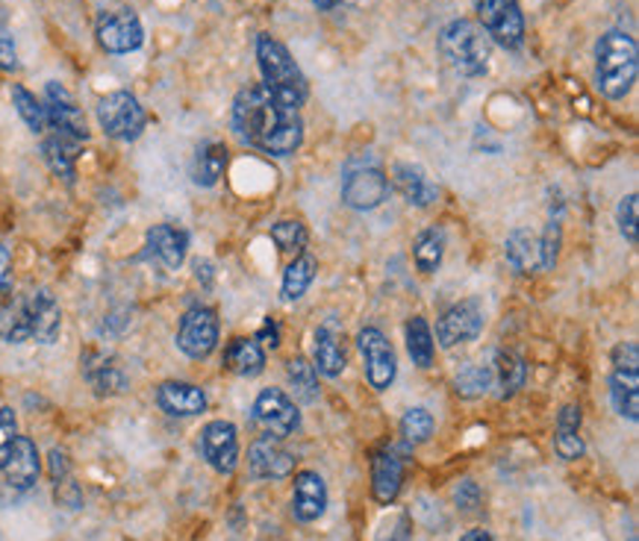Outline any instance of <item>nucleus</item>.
I'll use <instances>...</instances> for the list:
<instances>
[{
	"label": "nucleus",
	"mask_w": 639,
	"mask_h": 541,
	"mask_svg": "<svg viewBox=\"0 0 639 541\" xmlns=\"http://www.w3.org/2000/svg\"><path fill=\"white\" fill-rule=\"evenodd\" d=\"M392 186L401 191V198H404L410 207L427 209L436 204V198H440L436 183L427 177V171H424L422 165H415V163L392 165Z\"/></svg>",
	"instance_id": "22"
},
{
	"label": "nucleus",
	"mask_w": 639,
	"mask_h": 541,
	"mask_svg": "<svg viewBox=\"0 0 639 541\" xmlns=\"http://www.w3.org/2000/svg\"><path fill=\"white\" fill-rule=\"evenodd\" d=\"M357 347L363 353L365 377H369L372 388L387 392V388L395 383L398 374L395 351H392V344H389L387 335H383L378 326H363L360 335H357Z\"/></svg>",
	"instance_id": "12"
},
{
	"label": "nucleus",
	"mask_w": 639,
	"mask_h": 541,
	"mask_svg": "<svg viewBox=\"0 0 639 541\" xmlns=\"http://www.w3.org/2000/svg\"><path fill=\"white\" fill-rule=\"evenodd\" d=\"M316 271H319V262H316V257H310V253H298V257L289 262V268L284 271L280 298H284L286 303L301 301L303 294H307V289L312 285V280H316Z\"/></svg>",
	"instance_id": "33"
},
{
	"label": "nucleus",
	"mask_w": 639,
	"mask_h": 541,
	"mask_svg": "<svg viewBox=\"0 0 639 541\" xmlns=\"http://www.w3.org/2000/svg\"><path fill=\"white\" fill-rule=\"evenodd\" d=\"M560 218H552L545 232L539 236V257H543V271H552L557 266V253H560Z\"/></svg>",
	"instance_id": "41"
},
{
	"label": "nucleus",
	"mask_w": 639,
	"mask_h": 541,
	"mask_svg": "<svg viewBox=\"0 0 639 541\" xmlns=\"http://www.w3.org/2000/svg\"><path fill=\"white\" fill-rule=\"evenodd\" d=\"M504 257L516 268L518 274H534L536 268H543V257H539V236L527 230V227H516L504 241Z\"/></svg>",
	"instance_id": "29"
},
{
	"label": "nucleus",
	"mask_w": 639,
	"mask_h": 541,
	"mask_svg": "<svg viewBox=\"0 0 639 541\" xmlns=\"http://www.w3.org/2000/svg\"><path fill=\"white\" fill-rule=\"evenodd\" d=\"M312 368L330 379L346 371V347H342V339L330 324L319 326L316 335H312Z\"/></svg>",
	"instance_id": "26"
},
{
	"label": "nucleus",
	"mask_w": 639,
	"mask_h": 541,
	"mask_svg": "<svg viewBox=\"0 0 639 541\" xmlns=\"http://www.w3.org/2000/svg\"><path fill=\"white\" fill-rule=\"evenodd\" d=\"M95 39L106 53L122 56V53H133L145 44V27L133 9H110V12L97 15Z\"/></svg>",
	"instance_id": "8"
},
{
	"label": "nucleus",
	"mask_w": 639,
	"mask_h": 541,
	"mask_svg": "<svg viewBox=\"0 0 639 541\" xmlns=\"http://www.w3.org/2000/svg\"><path fill=\"white\" fill-rule=\"evenodd\" d=\"M44 115H48V129L53 133H62V136L80 138V142H86L89 138V124L83 110L78 106L74 95H71L69 89L51 80L48 86H44ZM44 129V133H48Z\"/></svg>",
	"instance_id": "11"
},
{
	"label": "nucleus",
	"mask_w": 639,
	"mask_h": 541,
	"mask_svg": "<svg viewBox=\"0 0 639 541\" xmlns=\"http://www.w3.org/2000/svg\"><path fill=\"white\" fill-rule=\"evenodd\" d=\"M454 500H457V507L463 509V512H475V509L481 507V489H477V482H460L457 489H454Z\"/></svg>",
	"instance_id": "46"
},
{
	"label": "nucleus",
	"mask_w": 639,
	"mask_h": 541,
	"mask_svg": "<svg viewBox=\"0 0 639 541\" xmlns=\"http://www.w3.org/2000/svg\"><path fill=\"white\" fill-rule=\"evenodd\" d=\"M12 104H16V112L21 115L27 127L33 129L35 136H44V129H48V115H44L42 101L33 95V92H27L24 86H12Z\"/></svg>",
	"instance_id": "37"
},
{
	"label": "nucleus",
	"mask_w": 639,
	"mask_h": 541,
	"mask_svg": "<svg viewBox=\"0 0 639 541\" xmlns=\"http://www.w3.org/2000/svg\"><path fill=\"white\" fill-rule=\"evenodd\" d=\"M189 253V232L174 223H154L145 236V257L165 271H177Z\"/></svg>",
	"instance_id": "17"
},
{
	"label": "nucleus",
	"mask_w": 639,
	"mask_h": 541,
	"mask_svg": "<svg viewBox=\"0 0 639 541\" xmlns=\"http://www.w3.org/2000/svg\"><path fill=\"white\" fill-rule=\"evenodd\" d=\"M489 368H493V386L498 388V397H502V400L513 397L518 388L525 386L527 365H525V360L518 356V353L498 351L495 353V360H493V365H489Z\"/></svg>",
	"instance_id": "32"
},
{
	"label": "nucleus",
	"mask_w": 639,
	"mask_h": 541,
	"mask_svg": "<svg viewBox=\"0 0 639 541\" xmlns=\"http://www.w3.org/2000/svg\"><path fill=\"white\" fill-rule=\"evenodd\" d=\"M0 339L7 344L33 342L27 294H12V298H7V301L0 303Z\"/></svg>",
	"instance_id": "27"
},
{
	"label": "nucleus",
	"mask_w": 639,
	"mask_h": 541,
	"mask_svg": "<svg viewBox=\"0 0 639 541\" xmlns=\"http://www.w3.org/2000/svg\"><path fill=\"white\" fill-rule=\"evenodd\" d=\"M389 198V177L381 165H351L342 180V204L357 212L378 209Z\"/></svg>",
	"instance_id": "9"
},
{
	"label": "nucleus",
	"mask_w": 639,
	"mask_h": 541,
	"mask_svg": "<svg viewBox=\"0 0 639 541\" xmlns=\"http://www.w3.org/2000/svg\"><path fill=\"white\" fill-rule=\"evenodd\" d=\"M12 292V253L7 245H0V303Z\"/></svg>",
	"instance_id": "49"
},
{
	"label": "nucleus",
	"mask_w": 639,
	"mask_h": 541,
	"mask_svg": "<svg viewBox=\"0 0 639 541\" xmlns=\"http://www.w3.org/2000/svg\"><path fill=\"white\" fill-rule=\"evenodd\" d=\"M218 315L209 306H192L177 326V347L189 360H207L218 347Z\"/></svg>",
	"instance_id": "10"
},
{
	"label": "nucleus",
	"mask_w": 639,
	"mask_h": 541,
	"mask_svg": "<svg viewBox=\"0 0 639 541\" xmlns=\"http://www.w3.org/2000/svg\"><path fill=\"white\" fill-rule=\"evenodd\" d=\"M610 400L622 418L639 422V344L622 342L614 351V374H610Z\"/></svg>",
	"instance_id": "6"
},
{
	"label": "nucleus",
	"mask_w": 639,
	"mask_h": 541,
	"mask_svg": "<svg viewBox=\"0 0 639 541\" xmlns=\"http://www.w3.org/2000/svg\"><path fill=\"white\" fill-rule=\"evenodd\" d=\"M460 541H495V539L489 533H486V530H468V533L463 535Z\"/></svg>",
	"instance_id": "52"
},
{
	"label": "nucleus",
	"mask_w": 639,
	"mask_h": 541,
	"mask_svg": "<svg viewBox=\"0 0 639 541\" xmlns=\"http://www.w3.org/2000/svg\"><path fill=\"white\" fill-rule=\"evenodd\" d=\"M156 406L172 418H195L207 409V395L204 388L183 383V379H168L156 388Z\"/></svg>",
	"instance_id": "23"
},
{
	"label": "nucleus",
	"mask_w": 639,
	"mask_h": 541,
	"mask_svg": "<svg viewBox=\"0 0 639 541\" xmlns=\"http://www.w3.org/2000/svg\"><path fill=\"white\" fill-rule=\"evenodd\" d=\"M440 53L460 77H484L493 60V44L475 21L468 18H454L442 27L440 33Z\"/></svg>",
	"instance_id": "4"
},
{
	"label": "nucleus",
	"mask_w": 639,
	"mask_h": 541,
	"mask_svg": "<svg viewBox=\"0 0 639 541\" xmlns=\"http://www.w3.org/2000/svg\"><path fill=\"white\" fill-rule=\"evenodd\" d=\"M286 377H289V386H292L295 397L301 404H316L319 400V377H316V368L303 356H292L286 362Z\"/></svg>",
	"instance_id": "36"
},
{
	"label": "nucleus",
	"mask_w": 639,
	"mask_h": 541,
	"mask_svg": "<svg viewBox=\"0 0 639 541\" xmlns=\"http://www.w3.org/2000/svg\"><path fill=\"white\" fill-rule=\"evenodd\" d=\"M234 129L245 145L271 156H292L303 145L301 112L286 106L262 83L245 86L236 95Z\"/></svg>",
	"instance_id": "1"
},
{
	"label": "nucleus",
	"mask_w": 639,
	"mask_h": 541,
	"mask_svg": "<svg viewBox=\"0 0 639 541\" xmlns=\"http://www.w3.org/2000/svg\"><path fill=\"white\" fill-rule=\"evenodd\" d=\"M271 241H275L280 253H301L303 245H307V230H303L301 221H277L271 230H268Z\"/></svg>",
	"instance_id": "40"
},
{
	"label": "nucleus",
	"mask_w": 639,
	"mask_h": 541,
	"mask_svg": "<svg viewBox=\"0 0 639 541\" xmlns=\"http://www.w3.org/2000/svg\"><path fill=\"white\" fill-rule=\"evenodd\" d=\"M484 306L477 301H460L449 312H442L436 321V342L442 347H457V344L475 342L484 333Z\"/></svg>",
	"instance_id": "14"
},
{
	"label": "nucleus",
	"mask_w": 639,
	"mask_h": 541,
	"mask_svg": "<svg viewBox=\"0 0 639 541\" xmlns=\"http://www.w3.org/2000/svg\"><path fill=\"white\" fill-rule=\"evenodd\" d=\"M257 65L262 74V86L268 92H275L286 106H303L310 89H307V77L298 69V62L292 60V53L284 42H277L275 35L259 33L257 35Z\"/></svg>",
	"instance_id": "3"
},
{
	"label": "nucleus",
	"mask_w": 639,
	"mask_h": 541,
	"mask_svg": "<svg viewBox=\"0 0 639 541\" xmlns=\"http://www.w3.org/2000/svg\"><path fill=\"white\" fill-rule=\"evenodd\" d=\"M406 353H410V360H413V365H419V368H431L433 365L436 344H433L431 324H427L422 315L406 321Z\"/></svg>",
	"instance_id": "35"
},
{
	"label": "nucleus",
	"mask_w": 639,
	"mask_h": 541,
	"mask_svg": "<svg viewBox=\"0 0 639 541\" xmlns=\"http://www.w3.org/2000/svg\"><path fill=\"white\" fill-rule=\"evenodd\" d=\"M493 388V368L489 365H466V368L460 371L457 377H454V392H457L460 397H481L486 395Z\"/></svg>",
	"instance_id": "38"
},
{
	"label": "nucleus",
	"mask_w": 639,
	"mask_h": 541,
	"mask_svg": "<svg viewBox=\"0 0 639 541\" xmlns=\"http://www.w3.org/2000/svg\"><path fill=\"white\" fill-rule=\"evenodd\" d=\"M18 438V418L9 406H0V465L7 462L9 450Z\"/></svg>",
	"instance_id": "43"
},
{
	"label": "nucleus",
	"mask_w": 639,
	"mask_h": 541,
	"mask_svg": "<svg viewBox=\"0 0 639 541\" xmlns=\"http://www.w3.org/2000/svg\"><path fill=\"white\" fill-rule=\"evenodd\" d=\"M195 277H198L204 285H213V277H216V271H213V266H209L207 259H198V262H195Z\"/></svg>",
	"instance_id": "51"
},
{
	"label": "nucleus",
	"mask_w": 639,
	"mask_h": 541,
	"mask_svg": "<svg viewBox=\"0 0 639 541\" xmlns=\"http://www.w3.org/2000/svg\"><path fill=\"white\" fill-rule=\"evenodd\" d=\"M475 12L486 39L502 44L504 51H518L525 44V15L518 0H475Z\"/></svg>",
	"instance_id": "5"
},
{
	"label": "nucleus",
	"mask_w": 639,
	"mask_h": 541,
	"mask_svg": "<svg viewBox=\"0 0 639 541\" xmlns=\"http://www.w3.org/2000/svg\"><path fill=\"white\" fill-rule=\"evenodd\" d=\"M328 509V486L316 471H298L292 482V516L301 524L319 521Z\"/></svg>",
	"instance_id": "20"
},
{
	"label": "nucleus",
	"mask_w": 639,
	"mask_h": 541,
	"mask_svg": "<svg viewBox=\"0 0 639 541\" xmlns=\"http://www.w3.org/2000/svg\"><path fill=\"white\" fill-rule=\"evenodd\" d=\"M637 195H628L622 198L619 209H616V223H619V232H622V239L628 245H637L639 241V230H637Z\"/></svg>",
	"instance_id": "42"
},
{
	"label": "nucleus",
	"mask_w": 639,
	"mask_h": 541,
	"mask_svg": "<svg viewBox=\"0 0 639 541\" xmlns=\"http://www.w3.org/2000/svg\"><path fill=\"white\" fill-rule=\"evenodd\" d=\"M27 310H30V326H33V342L53 344L62 333V310L60 301L53 298L51 289H33L27 292Z\"/></svg>",
	"instance_id": "21"
},
{
	"label": "nucleus",
	"mask_w": 639,
	"mask_h": 541,
	"mask_svg": "<svg viewBox=\"0 0 639 541\" xmlns=\"http://www.w3.org/2000/svg\"><path fill=\"white\" fill-rule=\"evenodd\" d=\"M0 71H3V74H12V71H18L16 39H12L7 30H0Z\"/></svg>",
	"instance_id": "47"
},
{
	"label": "nucleus",
	"mask_w": 639,
	"mask_h": 541,
	"mask_svg": "<svg viewBox=\"0 0 639 541\" xmlns=\"http://www.w3.org/2000/svg\"><path fill=\"white\" fill-rule=\"evenodd\" d=\"M442 257H445V230L440 227H427L415 236L413 245V259L415 268L422 271V274H433L436 268H440Z\"/></svg>",
	"instance_id": "34"
},
{
	"label": "nucleus",
	"mask_w": 639,
	"mask_h": 541,
	"mask_svg": "<svg viewBox=\"0 0 639 541\" xmlns=\"http://www.w3.org/2000/svg\"><path fill=\"white\" fill-rule=\"evenodd\" d=\"M53 498H56V503H60L62 509H80L83 507V491H80V486L71 477H65V480L53 482Z\"/></svg>",
	"instance_id": "44"
},
{
	"label": "nucleus",
	"mask_w": 639,
	"mask_h": 541,
	"mask_svg": "<svg viewBox=\"0 0 639 541\" xmlns=\"http://www.w3.org/2000/svg\"><path fill=\"white\" fill-rule=\"evenodd\" d=\"M639 71V48L633 35L607 30L596 42V86L607 101L631 95Z\"/></svg>",
	"instance_id": "2"
},
{
	"label": "nucleus",
	"mask_w": 639,
	"mask_h": 541,
	"mask_svg": "<svg viewBox=\"0 0 639 541\" xmlns=\"http://www.w3.org/2000/svg\"><path fill=\"white\" fill-rule=\"evenodd\" d=\"M80 365H83V377H86L89 388H92L97 397H115L127 392L130 379L127 374H124L122 360L113 356V353L86 351Z\"/></svg>",
	"instance_id": "16"
},
{
	"label": "nucleus",
	"mask_w": 639,
	"mask_h": 541,
	"mask_svg": "<svg viewBox=\"0 0 639 541\" xmlns=\"http://www.w3.org/2000/svg\"><path fill=\"white\" fill-rule=\"evenodd\" d=\"M48 471H51V480L60 482L65 480V477H71V459L65 450H60V447H53L51 454H48Z\"/></svg>",
	"instance_id": "48"
},
{
	"label": "nucleus",
	"mask_w": 639,
	"mask_h": 541,
	"mask_svg": "<svg viewBox=\"0 0 639 541\" xmlns=\"http://www.w3.org/2000/svg\"><path fill=\"white\" fill-rule=\"evenodd\" d=\"M312 3H316V7L324 9V12H328V9L339 7V3H342V0H312Z\"/></svg>",
	"instance_id": "53"
},
{
	"label": "nucleus",
	"mask_w": 639,
	"mask_h": 541,
	"mask_svg": "<svg viewBox=\"0 0 639 541\" xmlns=\"http://www.w3.org/2000/svg\"><path fill=\"white\" fill-rule=\"evenodd\" d=\"M254 422L275 438L292 436L301 427V413L292 404V397L280 388H262L254 400Z\"/></svg>",
	"instance_id": "13"
},
{
	"label": "nucleus",
	"mask_w": 639,
	"mask_h": 541,
	"mask_svg": "<svg viewBox=\"0 0 639 541\" xmlns=\"http://www.w3.org/2000/svg\"><path fill=\"white\" fill-rule=\"evenodd\" d=\"M628 541H637V535H631V539H628Z\"/></svg>",
	"instance_id": "54"
},
{
	"label": "nucleus",
	"mask_w": 639,
	"mask_h": 541,
	"mask_svg": "<svg viewBox=\"0 0 639 541\" xmlns=\"http://www.w3.org/2000/svg\"><path fill=\"white\" fill-rule=\"evenodd\" d=\"M257 342H262V344H268L271 351H275L277 344H280V326L275 324V321L268 319L266 324H262V330L257 333Z\"/></svg>",
	"instance_id": "50"
},
{
	"label": "nucleus",
	"mask_w": 639,
	"mask_h": 541,
	"mask_svg": "<svg viewBox=\"0 0 639 541\" xmlns=\"http://www.w3.org/2000/svg\"><path fill=\"white\" fill-rule=\"evenodd\" d=\"M225 368L236 377H259L266 371V353L257 339H234L225 351Z\"/></svg>",
	"instance_id": "31"
},
{
	"label": "nucleus",
	"mask_w": 639,
	"mask_h": 541,
	"mask_svg": "<svg viewBox=\"0 0 639 541\" xmlns=\"http://www.w3.org/2000/svg\"><path fill=\"white\" fill-rule=\"evenodd\" d=\"M97 121L110 138L118 142H136L147 127V115L136 95L130 92H110L97 101Z\"/></svg>",
	"instance_id": "7"
},
{
	"label": "nucleus",
	"mask_w": 639,
	"mask_h": 541,
	"mask_svg": "<svg viewBox=\"0 0 639 541\" xmlns=\"http://www.w3.org/2000/svg\"><path fill=\"white\" fill-rule=\"evenodd\" d=\"M404 482V459L387 447L372 459V495L381 507H392Z\"/></svg>",
	"instance_id": "24"
},
{
	"label": "nucleus",
	"mask_w": 639,
	"mask_h": 541,
	"mask_svg": "<svg viewBox=\"0 0 639 541\" xmlns=\"http://www.w3.org/2000/svg\"><path fill=\"white\" fill-rule=\"evenodd\" d=\"M580 406H563L557 413V436H554V450L566 459V462H575L584 456V438H580Z\"/></svg>",
	"instance_id": "30"
},
{
	"label": "nucleus",
	"mask_w": 639,
	"mask_h": 541,
	"mask_svg": "<svg viewBox=\"0 0 639 541\" xmlns=\"http://www.w3.org/2000/svg\"><path fill=\"white\" fill-rule=\"evenodd\" d=\"M0 474L7 480L9 489L27 491L33 489L39 474H42V459H39V447H35L33 438L18 436L12 450H9L7 462L0 465Z\"/></svg>",
	"instance_id": "19"
},
{
	"label": "nucleus",
	"mask_w": 639,
	"mask_h": 541,
	"mask_svg": "<svg viewBox=\"0 0 639 541\" xmlns=\"http://www.w3.org/2000/svg\"><path fill=\"white\" fill-rule=\"evenodd\" d=\"M225 168H227L225 142H204V145L195 150V159H192V183L200 186V189H213V186L225 177Z\"/></svg>",
	"instance_id": "28"
},
{
	"label": "nucleus",
	"mask_w": 639,
	"mask_h": 541,
	"mask_svg": "<svg viewBox=\"0 0 639 541\" xmlns=\"http://www.w3.org/2000/svg\"><path fill=\"white\" fill-rule=\"evenodd\" d=\"M200 456L207 459V465L218 474H234L239 465V433L230 422H209L200 430Z\"/></svg>",
	"instance_id": "15"
},
{
	"label": "nucleus",
	"mask_w": 639,
	"mask_h": 541,
	"mask_svg": "<svg viewBox=\"0 0 639 541\" xmlns=\"http://www.w3.org/2000/svg\"><path fill=\"white\" fill-rule=\"evenodd\" d=\"M413 539V524H410V516L406 512H398L389 524H383V530L378 533V541H410Z\"/></svg>",
	"instance_id": "45"
},
{
	"label": "nucleus",
	"mask_w": 639,
	"mask_h": 541,
	"mask_svg": "<svg viewBox=\"0 0 639 541\" xmlns=\"http://www.w3.org/2000/svg\"><path fill=\"white\" fill-rule=\"evenodd\" d=\"M80 150H83V142H80V138L62 136V133H53V129H48V136H44L42 142L44 163H48V168H51L56 177H62L65 183H74V177H78Z\"/></svg>",
	"instance_id": "25"
},
{
	"label": "nucleus",
	"mask_w": 639,
	"mask_h": 541,
	"mask_svg": "<svg viewBox=\"0 0 639 541\" xmlns=\"http://www.w3.org/2000/svg\"><path fill=\"white\" fill-rule=\"evenodd\" d=\"M248 471L254 480H286L295 474V456L275 436H259L248 450Z\"/></svg>",
	"instance_id": "18"
},
{
	"label": "nucleus",
	"mask_w": 639,
	"mask_h": 541,
	"mask_svg": "<svg viewBox=\"0 0 639 541\" xmlns=\"http://www.w3.org/2000/svg\"><path fill=\"white\" fill-rule=\"evenodd\" d=\"M433 415L422 406H415V409H406V415L401 418V436H404L406 445H424L427 438L433 436Z\"/></svg>",
	"instance_id": "39"
}]
</instances>
